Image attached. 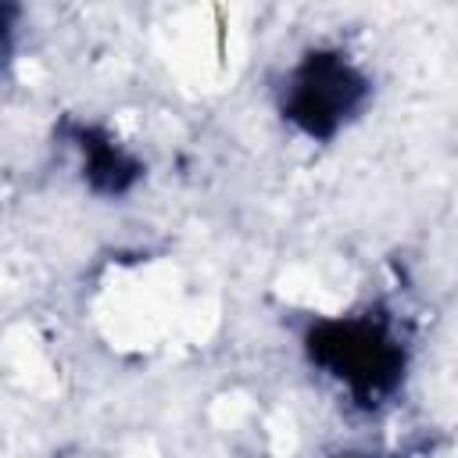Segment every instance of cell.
Wrapping results in <instances>:
<instances>
[{"mask_svg": "<svg viewBox=\"0 0 458 458\" xmlns=\"http://www.w3.org/2000/svg\"><path fill=\"white\" fill-rule=\"evenodd\" d=\"M308 361L329 376L358 408L386 404L404 383L408 347L376 311L361 315H326L304 329Z\"/></svg>", "mask_w": 458, "mask_h": 458, "instance_id": "1", "label": "cell"}, {"mask_svg": "<svg viewBox=\"0 0 458 458\" xmlns=\"http://www.w3.org/2000/svg\"><path fill=\"white\" fill-rule=\"evenodd\" d=\"M72 143L82 157V179L100 197H122L143 179V165L111 132L97 125H72Z\"/></svg>", "mask_w": 458, "mask_h": 458, "instance_id": "3", "label": "cell"}, {"mask_svg": "<svg viewBox=\"0 0 458 458\" xmlns=\"http://www.w3.org/2000/svg\"><path fill=\"white\" fill-rule=\"evenodd\" d=\"M372 100L369 75L336 47H315L286 68L279 82V114L308 140L329 143Z\"/></svg>", "mask_w": 458, "mask_h": 458, "instance_id": "2", "label": "cell"}, {"mask_svg": "<svg viewBox=\"0 0 458 458\" xmlns=\"http://www.w3.org/2000/svg\"><path fill=\"white\" fill-rule=\"evenodd\" d=\"M14 18H18V7L11 4H0V68L11 54V39H14Z\"/></svg>", "mask_w": 458, "mask_h": 458, "instance_id": "4", "label": "cell"}]
</instances>
